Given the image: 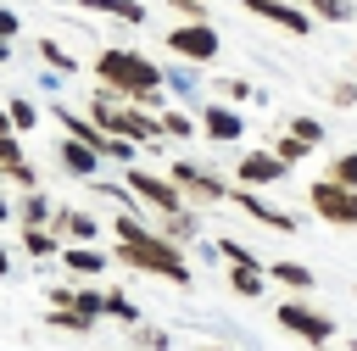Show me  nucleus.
<instances>
[{
	"label": "nucleus",
	"instance_id": "1",
	"mask_svg": "<svg viewBox=\"0 0 357 351\" xmlns=\"http://www.w3.org/2000/svg\"><path fill=\"white\" fill-rule=\"evenodd\" d=\"M112 234H117L112 256H117L123 267L151 273V279H167V284H178V290L195 284V267H190V256L178 251V240H167L162 228H145L139 212H117V217H112Z\"/></svg>",
	"mask_w": 357,
	"mask_h": 351
},
{
	"label": "nucleus",
	"instance_id": "2",
	"mask_svg": "<svg viewBox=\"0 0 357 351\" xmlns=\"http://www.w3.org/2000/svg\"><path fill=\"white\" fill-rule=\"evenodd\" d=\"M95 78H100V89H112L117 100H134V106H145V111L162 117V84H167V72H162L151 56L123 50V45H106V50L95 56Z\"/></svg>",
	"mask_w": 357,
	"mask_h": 351
},
{
	"label": "nucleus",
	"instance_id": "3",
	"mask_svg": "<svg viewBox=\"0 0 357 351\" xmlns=\"http://www.w3.org/2000/svg\"><path fill=\"white\" fill-rule=\"evenodd\" d=\"M167 50H173L178 61H190V67H206V61L223 56V33H218L212 22H173V28H167Z\"/></svg>",
	"mask_w": 357,
	"mask_h": 351
},
{
	"label": "nucleus",
	"instance_id": "4",
	"mask_svg": "<svg viewBox=\"0 0 357 351\" xmlns=\"http://www.w3.org/2000/svg\"><path fill=\"white\" fill-rule=\"evenodd\" d=\"M173 184H178L195 206H218V201H229V195H234V184H229V178H218L206 162H190V156H178V162H173Z\"/></svg>",
	"mask_w": 357,
	"mask_h": 351
},
{
	"label": "nucleus",
	"instance_id": "5",
	"mask_svg": "<svg viewBox=\"0 0 357 351\" xmlns=\"http://www.w3.org/2000/svg\"><path fill=\"white\" fill-rule=\"evenodd\" d=\"M307 201H312V212H318L324 223H335V228H357V189H351V184H335V178L324 173V178H312Z\"/></svg>",
	"mask_w": 357,
	"mask_h": 351
},
{
	"label": "nucleus",
	"instance_id": "6",
	"mask_svg": "<svg viewBox=\"0 0 357 351\" xmlns=\"http://www.w3.org/2000/svg\"><path fill=\"white\" fill-rule=\"evenodd\" d=\"M123 184H128L145 206H156V212H184V206H195V201L173 184V173H145V167L128 162V178H123Z\"/></svg>",
	"mask_w": 357,
	"mask_h": 351
},
{
	"label": "nucleus",
	"instance_id": "7",
	"mask_svg": "<svg viewBox=\"0 0 357 351\" xmlns=\"http://www.w3.org/2000/svg\"><path fill=\"white\" fill-rule=\"evenodd\" d=\"M273 318H279V329H284V334H296V340H307V345H329V340H335V318H329V312H312V306H307V301H296V295H290V301H279V312H273Z\"/></svg>",
	"mask_w": 357,
	"mask_h": 351
},
{
	"label": "nucleus",
	"instance_id": "8",
	"mask_svg": "<svg viewBox=\"0 0 357 351\" xmlns=\"http://www.w3.org/2000/svg\"><path fill=\"white\" fill-rule=\"evenodd\" d=\"M229 201H234L245 217H257L262 228H273V234H296V217H290L284 206H273L262 189H251V184H234V195H229Z\"/></svg>",
	"mask_w": 357,
	"mask_h": 351
},
{
	"label": "nucleus",
	"instance_id": "9",
	"mask_svg": "<svg viewBox=\"0 0 357 351\" xmlns=\"http://www.w3.org/2000/svg\"><path fill=\"white\" fill-rule=\"evenodd\" d=\"M290 173V162H279V150L268 145V150H245L240 162H234V184H251V189H268V184H279Z\"/></svg>",
	"mask_w": 357,
	"mask_h": 351
},
{
	"label": "nucleus",
	"instance_id": "10",
	"mask_svg": "<svg viewBox=\"0 0 357 351\" xmlns=\"http://www.w3.org/2000/svg\"><path fill=\"white\" fill-rule=\"evenodd\" d=\"M50 228H56L61 240H73V245H95V240H100V217L84 212V206H56Z\"/></svg>",
	"mask_w": 357,
	"mask_h": 351
},
{
	"label": "nucleus",
	"instance_id": "11",
	"mask_svg": "<svg viewBox=\"0 0 357 351\" xmlns=\"http://www.w3.org/2000/svg\"><path fill=\"white\" fill-rule=\"evenodd\" d=\"M251 17H262V22H273V28H284V33H312V17L307 11H296V6H284V0H240Z\"/></svg>",
	"mask_w": 357,
	"mask_h": 351
},
{
	"label": "nucleus",
	"instance_id": "12",
	"mask_svg": "<svg viewBox=\"0 0 357 351\" xmlns=\"http://www.w3.org/2000/svg\"><path fill=\"white\" fill-rule=\"evenodd\" d=\"M201 134L218 139V145H234V139L245 134V123H240L234 106H201Z\"/></svg>",
	"mask_w": 357,
	"mask_h": 351
},
{
	"label": "nucleus",
	"instance_id": "13",
	"mask_svg": "<svg viewBox=\"0 0 357 351\" xmlns=\"http://www.w3.org/2000/svg\"><path fill=\"white\" fill-rule=\"evenodd\" d=\"M56 156H61V167H67L73 178H95V173H100V150L84 145V139H73V134L56 145Z\"/></svg>",
	"mask_w": 357,
	"mask_h": 351
},
{
	"label": "nucleus",
	"instance_id": "14",
	"mask_svg": "<svg viewBox=\"0 0 357 351\" xmlns=\"http://www.w3.org/2000/svg\"><path fill=\"white\" fill-rule=\"evenodd\" d=\"M223 284H229V290H234L240 301H257V295L268 290V267H262V262H229Z\"/></svg>",
	"mask_w": 357,
	"mask_h": 351
},
{
	"label": "nucleus",
	"instance_id": "15",
	"mask_svg": "<svg viewBox=\"0 0 357 351\" xmlns=\"http://www.w3.org/2000/svg\"><path fill=\"white\" fill-rule=\"evenodd\" d=\"M50 217H56L50 189H45V184H39V189H22V201H17V223H22V228H50Z\"/></svg>",
	"mask_w": 357,
	"mask_h": 351
},
{
	"label": "nucleus",
	"instance_id": "16",
	"mask_svg": "<svg viewBox=\"0 0 357 351\" xmlns=\"http://www.w3.org/2000/svg\"><path fill=\"white\" fill-rule=\"evenodd\" d=\"M106 251H95V245H61V267L73 273V279H100L106 273Z\"/></svg>",
	"mask_w": 357,
	"mask_h": 351
},
{
	"label": "nucleus",
	"instance_id": "17",
	"mask_svg": "<svg viewBox=\"0 0 357 351\" xmlns=\"http://www.w3.org/2000/svg\"><path fill=\"white\" fill-rule=\"evenodd\" d=\"M56 117H61V128H67L73 139H84V145H95V150L106 156V145H112V134H106V128H100L95 117H78L73 106H56Z\"/></svg>",
	"mask_w": 357,
	"mask_h": 351
},
{
	"label": "nucleus",
	"instance_id": "18",
	"mask_svg": "<svg viewBox=\"0 0 357 351\" xmlns=\"http://www.w3.org/2000/svg\"><path fill=\"white\" fill-rule=\"evenodd\" d=\"M268 279L284 284L290 295H312V284H318V273H312L307 262H268Z\"/></svg>",
	"mask_w": 357,
	"mask_h": 351
},
{
	"label": "nucleus",
	"instance_id": "19",
	"mask_svg": "<svg viewBox=\"0 0 357 351\" xmlns=\"http://www.w3.org/2000/svg\"><path fill=\"white\" fill-rule=\"evenodd\" d=\"M73 6H84V11H100V17H112V22H145V6L139 0H73Z\"/></svg>",
	"mask_w": 357,
	"mask_h": 351
},
{
	"label": "nucleus",
	"instance_id": "20",
	"mask_svg": "<svg viewBox=\"0 0 357 351\" xmlns=\"http://www.w3.org/2000/svg\"><path fill=\"white\" fill-rule=\"evenodd\" d=\"M156 228H162L167 240H178V245H184V240H195V234H201V217H195V206H184V212H162V223H156Z\"/></svg>",
	"mask_w": 357,
	"mask_h": 351
},
{
	"label": "nucleus",
	"instance_id": "21",
	"mask_svg": "<svg viewBox=\"0 0 357 351\" xmlns=\"http://www.w3.org/2000/svg\"><path fill=\"white\" fill-rule=\"evenodd\" d=\"M22 251L33 262H50V256H61V234L56 228H22Z\"/></svg>",
	"mask_w": 357,
	"mask_h": 351
},
{
	"label": "nucleus",
	"instance_id": "22",
	"mask_svg": "<svg viewBox=\"0 0 357 351\" xmlns=\"http://www.w3.org/2000/svg\"><path fill=\"white\" fill-rule=\"evenodd\" d=\"M45 329H67V334H89V329H95V318H89V312H78V306H50V312H45Z\"/></svg>",
	"mask_w": 357,
	"mask_h": 351
},
{
	"label": "nucleus",
	"instance_id": "23",
	"mask_svg": "<svg viewBox=\"0 0 357 351\" xmlns=\"http://www.w3.org/2000/svg\"><path fill=\"white\" fill-rule=\"evenodd\" d=\"M39 61H45V67H50L56 78H67V72H78V61H73V56H67V50H61L56 39H39Z\"/></svg>",
	"mask_w": 357,
	"mask_h": 351
},
{
	"label": "nucleus",
	"instance_id": "24",
	"mask_svg": "<svg viewBox=\"0 0 357 351\" xmlns=\"http://www.w3.org/2000/svg\"><path fill=\"white\" fill-rule=\"evenodd\" d=\"M6 111H11V128H17V134H33V128H39V106H33V100L11 95V100H6Z\"/></svg>",
	"mask_w": 357,
	"mask_h": 351
},
{
	"label": "nucleus",
	"instance_id": "25",
	"mask_svg": "<svg viewBox=\"0 0 357 351\" xmlns=\"http://www.w3.org/2000/svg\"><path fill=\"white\" fill-rule=\"evenodd\" d=\"M273 150H279V162H290V167H296V162H307L318 145H307L301 134H279V139H273Z\"/></svg>",
	"mask_w": 357,
	"mask_h": 351
},
{
	"label": "nucleus",
	"instance_id": "26",
	"mask_svg": "<svg viewBox=\"0 0 357 351\" xmlns=\"http://www.w3.org/2000/svg\"><path fill=\"white\" fill-rule=\"evenodd\" d=\"M106 318H117L123 329H134V323H139V306H134L123 290H106Z\"/></svg>",
	"mask_w": 357,
	"mask_h": 351
},
{
	"label": "nucleus",
	"instance_id": "27",
	"mask_svg": "<svg viewBox=\"0 0 357 351\" xmlns=\"http://www.w3.org/2000/svg\"><path fill=\"white\" fill-rule=\"evenodd\" d=\"M307 6H312V17H324V22H351V17H357L351 0H307Z\"/></svg>",
	"mask_w": 357,
	"mask_h": 351
},
{
	"label": "nucleus",
	"instance_id": "28",
	"mask_svg": "<svg viewBox=\"0 0 357 351\" xmlns=\"http://www.w3.org/2000/svg\"><path fill=\"white\" fill-rule=\"evenodd\" d=\"M162 134H167V139H190V134H195V123H190L184 111H173V106H162Z\"/></svg>",
	"mask_w": 357,
	"mask_h": 351
},
{
	"label": "nucleus",
	"instance_id": "29",
	"mask_svg": "<svg viewBox=\"0 0 357 351\" xmlns=\"http://www.w3.org/2000/svg\"><path fill=\"white\" fill-rule=\"evenodd\" d=\"M0 184H17V189H39V173H33V162H17V167H0Z\"/></svg>",
	"mask_w": 357,
	"mask_h": 351
},
{
	"label": "nucleus",
	"instance_id": "30",
	"mask_svg": "<svg viewBox=\"0 0 357 351\" xmlns=\"http://www.w3.org/2000/svg\"><path fill=\"white\" fill-rule=\"evenodd\" d=\"M329 178H335V184H351V189H357V150H340V156L329 162Z\"/></svg>",
	"mask_w": 357,
	"mask_h": 351
},
{
	"label": "nucleus",
	"instance_id": "31",
	"mask_svg": "<svg viewBox=\"0 0 357 351\" xmlns=\"http://www.w3.org/2000/svg\"><path fill=\"white\" fill-rule=\"evenodd\" d=\"M212 251H218L223 262H257V251H245V245H240V240H229V234H223V240H212ZM262 267H268V262H262Z\"/></svg>",
	"mask_w": 357,
	"mask_h": 351
},
{
	"label": "nucleus",
	"instance_id": "32",
	"mask_svg": "<svg viewBox=\"0 0 357 351\" xmlns=\"http://www.w3.org/2000/svg\"><path fill=\"white\" fill-rule=\"evenodd\" d=\"M128 334H134V345H139V351H167V334H162V329H151V323H134Z\"/></svg>",
	"mask_w": 357,
	"mask_h": 351
},
{
	"label": "nucleus",
	"instance_id": "33",
	"mask_svg": "<svg viewBox=\"0 0 357 351\" xmlns=\"http://www.w3.org/2000/svg\"><path fill=\"white\" fill-rule=\"evenodd\" d=\"M17 162H28V156H22V139H17V128H6V134H0V167H17Z\"/></svg>",
	"mask_w": 357,
	"mask_h": 351
},
{
	"label": "nucleus",
	"instance_id": "34",
	"mask_svg": "<svg viewBox=\"0 0 357 351\" xmlns=\"http://www.w3.org/2000/svg\"><path fill=\"white\" fill-rule=\"evenodd\" d=\"M290 134H301L307 145H324V123L318 117H290Z\"/></svg>",
	"mask_w": 357,
	"mask_h": 351
},
{
	"label": "nucleus",
	"instance_id": "35",
	"mask_svg": "<svg viewBox=\"0 0 357 351\" xmlns=\"http://www.w3.org/2000/svg\"><path fill=\"white\" fill-rule=\"evenodd\" d=\"M173 6V17H184V22H206L212 11H206V0H167Z\"/></svg>",
	"mask_w": 357,
	"mask_h": 351
},
{
	"label": "nucleus",
	"instance_id": "36",
	"mask_svg": "<svg viewBox=\"0 0 357 351\" xmlns=\"http://www.w3.org/2000/svg\"><path fill=\"white\" fill-rule=\"evenodd\" d=\"M329 100H335V106H346V111H351V106H357V84H335V89H329Z\"/></svg>",
	"mask_w": 357,
	"mask_h": 351
},
{
	"label": "nucleus",
	"instance_id": "37",
	"mask_svg": "<svg viewBox=\"0 0 357 351\" xmlns=\"http://www.w3.org/2000/svg\"><path fill=\"white\" fill-rule=\"evenodd\" d=\"M223 95H229V100H251V84H245V78H223Z\"/></svg>",
	"mask_w": 357,
	"mask_h": 351
},
{
	"label": "nucleus",
	"instance_id": "38",
	"mask_svg": "<svg viewBox=\"0 0 357 351\" xmlns=\"http://www.w3.org/2000/svg\"><path fill=\"white\" fill-rule=\"evenodd\" d=\"M0 39H17V11L0 6Z\"/></svg>",
	"mask_w": 357,
	"mask_h": 351
},
{
	"label": "nucleus",
	"instance_id": "39",
	"mask_svg": "<svg viewBox=\"0 0 357 351\" xmlns=\"http://www.w3.org/2000/svg\"><path fill=\"white\" fill-rule=\"evenodd\" d=\"M6 279H11V251L0 245V284H6Z\"/></svg>",
	"mask_w": 357,
	"mask_h": 351
},
{
	"label": "nucleus",
	"instance_id": "40",
	"mask_svg": "<svg viewBox=\"0 0 357 351\" xmlns=\"http://www.w3.org/2000/svg\"><path fill=\"white\" fill-rule=\"evenodd\" d=\"M6 217H17V206H11L6 195H0V223H6Z\"/></svg>",
	"mask_w": 357,
	"mask_h": 351
},
{
	"label": "nucleus",
	"instance_id": "41",
	"mask_svg": "<svg viewBox=\"0 0 357 351\" xmlns=\"http://www.w3.org/2000/svg\"><path fill=\"white\" fill-rule=\"evenodd\" d=\"M6 61H11V39H0V67H6Z\"/></svg>",
	"mask_w": 357,
	"mask_h": 351
},
{
	"label": "nucleus",
	"instance_id": "42",
	"mask_svg": "<svg viewBox=\"0 0 357 351\" xmlns=\"http://www.w3.org/2000/svg\"><path fill=\"white\" fill-rule=\"evenodd\" d=\"M6 128H11V111H6V106H0V134H6Z\"/></svg>",
	"mask_w": 357,
	"mask_h": 351
},
{
	"label": "nucleus",
	"instance_id": "43",
	"mask_svg": "<svg viewBox=\"0 0 357 351\" xmlns=\"http://www.w3.org/2000/svg\"><path fill=\"white\" fill-rule=\"evenodd\" d=\"M206 351H223V345H206Z\"/></svg>",
	"mask_w": 357,
	"mask_h": 351
},
{
	"label": "nucleus",
	"instance_id": "44",
	"mask_svg": "<svg viewBox=\"0 0 357 351\" xmlns=\"http://www.w3.org/2000/svg\"><path fill=\"white\" fill-rule=\"evenodd\" d=\"M351 67H357V56H351Z\"/></svg>",
	"mask_w": 357,
	"mask_h": 351
},
{
	"label": "nucleus",
	"instance_id": "45",
	"mask_svg": "<svg viewBox=\"0 0 357 351\" xmlns=\"http://www.w3.org/2000/svg\"><path fill=\"white\" fill-rule=\"evenodd\" d=\"M0 72H6V67H0Z\"/></svg>",
	"mask_w": 357,
	"mask_h": 351
},
{
	"label": "nucleus",
	"instance_id": "46",
	"mask_svg": "<svg viewBox=\"0 0 357 351\" xmlns=\"http://www.w3.org/2000/svg\"><path fill=\"white\" fill-rule=\"evenodd\" d=\"M351 351H357V345H351Z\"/></svg>",
	"mask_w": 357,
	"mask_h": 351
}]
</instances>
